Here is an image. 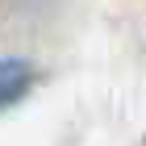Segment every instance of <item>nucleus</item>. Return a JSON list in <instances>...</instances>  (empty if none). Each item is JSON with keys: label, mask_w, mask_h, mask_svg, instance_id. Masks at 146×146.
Returning a JSON list of instances; mask_svg holds the SVG:
<instances>
[{"label": "nucleus", "mask_w": 146, "mask_h": 146, "mask_svg": "<svg viewBox=\"0 0 146 146\" xmlns=\"http://www.w3.org/2000/svg\"><path fill=\"white\" fill-rule=\"evenodd\" d=\"M34 84V67L25 58H0V109L13 100H21Z\"/></svg>", "instance_id": "1"}]
</instances>
